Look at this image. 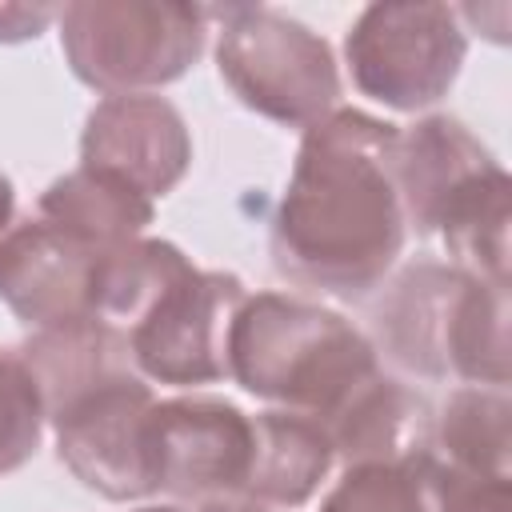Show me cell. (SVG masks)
<instances>
[{
	"label": "cell",
	"instance_id": "17",
	"mask_svg": "<svg viewBox=\"0 0 512 512\" xmlns=\"http://www.w3.org/2000/svg\"><path fill=\"white\" fill-rule=\"evenodd\" d=\"M508 196V172L492 164L464 180L436 220L452 264L492 288H508Z\"/></svg>",
	"mask_w": 512,
	"mask_h": 512
},
{
	"label": "cell",
	"instance_id": "7",
	"mask_svg": "<svg viewBox=\"0 0 512 512\" xmlns=\"http://www.w3.org/2000/svg\"><path fill=\"white\" fill-rule=\"evenodd\" d=\"M244 284L232 272L188 264L124 332L132 364L144 380L200 388L228 376V328L244 304Z\"/></svg>",
	"mask_w": 512,
	"mask_h": 512
},
{
	"label": "cell",
	"instance_id": "3",
	"mask_svg": "<svg viewBox=\"0 0 512 512\" xmlns=\"http://www.w3.org/2000/svg\"><path fill=\"white\" fill-rule=\"evenodd\" d=\"M372 348L404 376L508 384V288H492L456 264L416 260L372 304Z\"/></svg>",
	"mask_w": 512,
	"mask_h": 512
},
{
	"label": "cell",
	"instance_id": "22",
	"mask_svg": "<svg viewBox=\"0 0 512 512\" xmlns=\"http://www.w3.org/2000/svg\"><path fill=\"white\" fill-rule=\"evenodd\" d=\"M52 20H60L56 4H0V44L36 40Z\"/></svg>",
	"mask_w": 512,
	"mask_h": 512
},
{
	"label": "cell",
	"instance_id": "18",
	"mask_svg": "<svg viewBox=\"0 0 512 512\" xmlns=\"http://www.w3.org/2000/svg\"><path fill=\"white\" fill-rule=\"evenodd\" d=\"M512 404L504 388H456L444 408L432 416V440L428 452L460 472L476 476H512L508 452H512Z\"/></svg>",
	"mask_w": 512,
	"mask_h": 512
},
{
	"label": "cell",
	"instance_id": "23",
	"mask_svg": "<svg viewBox=\"0 0 512 512\" xmlns=\"http://www.w3.org/2000/svg\"><path fill=\"white\" fill-rule=\"evenodd\" d=\"M12 212H16V192H12V180L0 172V240L12 232Z\"/></svg>",
	"mask_w": 512,
	"mask_h": 512
},
{
	"label": "cell",
	"instance_id": "19",
	"mask_svg": "<svg viewBox=\"0 0 512 512\" xmlns=\"http://www.w3.org/2000/svg\"><path fill=\"white\" fill-rule=\"evenodd\" d=\"M320 512H440L436 460L424 448L400 460L348 464L320 500Z\"/></svg>",
	"mask_w": 512,
	"mask_h": 512
},
{
	"label": "cell",
	"instance_id": "2",
	"mask_svg": "<svg viewBox=\"0 0 512 512\" xmlns=\"http://www.w3.org/2000/svg\"><path fill=\"white\" fill-rule=\"evenodd\" d=\"M376 372L380 356L352 320L284 292L244 296L228 328V376L320 428Z\"/></svg>",
	"mask_w": 512,
	"mask_h": 512
},
{
	"label": "cell",
	"instance_id": "25",
	"mask_svg": "<svg viewBox=\"0 0 512 512\" xmlns=\"http://www.w3.org/2000/svg\"><path fill=\"white\" fill-rule=\"evenodd\" d=\"M136 512H184V508H172V504H148V508H136Z\"/></svg>",
	"mask_w": 512,
	"mask_h": 512
},
{
	"label": "cell",
	"instance_id": "5",
	"mask_svg": "<svg viewBox=\"0 0 512 512\" xmlns=\"http://www.w3.org/2000/svg\"><path fill=\"white\" fill-rule=\"evenodd\" d=\"M208 20H220V80L248 112L284 128H308L336 108L340 72L320 32L264 4L208 8Z\"/></svg>",
	"mask_w": 512,
	"mask_h": 512
},
{
	"label": "cell",
	"instance_id": "6",
	"mask_svg": "<svg viewBox=\"0 0 512 512\" xmlns=\"http://www.w3.org/2000/svg\"><path fill=\"white\" fill-rule=\"evenodd\" d=\"M464 56L460 8L448 4H368L344 36L352 84L396 112H420L448 96Z\"/></svg>",
	"mask_w": 512,
	"mask_h": 512
},
{
	"label": "cell",
	"instance_id": "24",
	"mask_svg": "<svg viewBox=\"0 0 512 512\" xmlns=\"http://www.w3.org/2000/svg\"><path fill=\"white\" fill-rule=\"evenodd\" d=\"M196 512H268V508L248 504V500H212V504H200Z\"/></svg>",
	"mask_w": 512,
	"mask_h": 512
},
{
	"label": "cell",
	"instance_id": "10",
	"mask_svg": "<svg viewBox=\"0 0 512 512\" xmlns=\"http://www.w3.org/2000/svg\"><path fill=\"white\" fill-rule=\"evenodd\" d=\"M192 164V136L172 100L140 96H104L80 136V168L104 172L156 200L168 196Z\"/></svg>",
	"mask_w": 512,
	"mask_h": 512
},
{
	"label": "cell",
	"instance_id": "4",
	"mask_svg": "<svg viewBox=\"0 0 512 512\" xmlns=\"http://www.w3.org/2000/svg\"><path fill=\"white\" fill-rule=\"evenodd\" d=\"M208 8L168 0H76L60 8L72 76L104 96H140L180 80L204 52Z\"/></svg>",
	"mask_w": 512,
	"mask_h": 512
},
{
	"label": "cell",
	"instance_id": "1",
	"mask_svg": "<svg viewBox=\"0 0 512 512\" xmlns=\"http://www.w3.org/2000/svg\"><path fill=\"white\" fill-rule=\"evenodd\" d=\"M396 124L332 108L308 124L272 216V264L300 288L360 300L408 240L396 188Z\"/></svg>",
	"mask_w": 512,
	"mask_h": 512
},
{
	"label": "cell",
	"instance_id": "9",
	"mask_svg": "<svg viewBox=\"0 0 512 512\" xmlns=\"http://www.w3.org/2000/svg\"><path fill=\"white\" fill-rule=\"evenodd\" d=\"M152 492L212 504L240 500L252 460V416L220 396H172L148 420Z\"/></svg>",
	"mask_w": 512,
	"mask_h": 512
},
{
	"label": "cell",
	"instance_id": "21",
	"mask_svg": "<svg viewBox=\"0 0 512 512\" xmlns=\"http://www.w3.org/2000/svg\"><path fill=\"white\" fill-rule=\"evenodd\" d=\"M436 500L440 512H512V476H476L436 460Z\"/></svg>",
	"mask_w": 512,
	"mask_h": 512
},
{
	"label": "cell",
	"instance_id": "12",
	"mask_svg": "<svg viewBox=\"0 0 512 512\" xmlns=\"http://www.w3.org/2000/svg\"><path fill=\"white\" fill-rule=\"evenodd\" d=\"M396 188L408 232L432 236L452 192L476 172L492 168L496 156L452 116H424L396 128Z\"/></svg>",
	"mask_w": 512,
	"mask_h": 512
},
{
	"label": "cell",
	"instance_id": "15",
	"mask_svg": "<svg viewBox=\"0 0 512 512\" xmlns=\"http://www.w3.org/2000/svg\"><path fill=\"white\" fill-rule=\"evenodd\" d=\"M16 352L28 364V372L36 376V388L44 400V420L64 400L80 396L84 388H92L108 376H120V372H136L128 336L100 316H84V320L60 324V328H40Z\"/></svg>",
	"mask_w": 512,
	"mask_h": 512
},
{
	"label": "cell",
	"instance_id": "13",
	"mask_svg": "<svg viewBox=\"0 0 512 512\" xmlns=\"http://www.w3.org/2000/svg\"><path fill=\"white\" fill-rule=\"evenodd\" d=\"M336 452L328 432L300 412L272 408L252 416V460L240 500L260 508H300L328 476Z\"/></svg>",
	"mask_w": 512,
	"mask_h": 512
},
{
	"label": "cell",
	"instance_id": "11",
	"mask_svg": "<svg viewBox=\"0 0 512 512\" xmlns=\"http://www.w3.org/2000/svg\"><path fill=\"white\" fill-rule=\"evenodd\" d=\"M100 256L40 216L12 224L0 240V300L36 332L96 316L92 280Z\"/></svg>",
	"mask_w": 512,
	"mask_h": 512
},
{
	"label": "cell",
	"instance_id": "16",
	"mask_svg": "<svg viewBox=\"0 0 512 512\" xmlns=\"http://www.w3.org/2000/svg\"><path fill=\"white\" fill-rule=\"evenodd\" d=\"M152 216L156 208L148 196L92 168H72L40 192V220L56 224L92 252H112L128 240H140Z\"/></svg>",
	"mask_w": 512,
	"mask_h": 512
},
{
	"label": "cell",
	"instance_id": "14",
	"mask_svg": "<svg viewBox=\"0 0 512 512\" xmlns=\"http://www.w3.org/2000/svg\"><path fill=\"white\" fill-rule=\"evenodd\" d=\"M336 460L368 464V460H400L424 452L432 440V412L428 404L384 368L324 424Z\"/></svg>",
	"mask_w": 512,
	"mask_h": 512
},
{
	"label": "cell",
	"instance_id": "8",
	"mask_svg": "<svg viewBox=\"0 0 512 512\" xmlns=\"http://www.w3.org/2000/svg\"><path fill=\"white\" fill-rule=\"evenodd\" d=\"M152 388L140 372L108 376L80 396L64 400L48 424L56 432L60 464L104 500H144L152 496V460H148V420Z\"/></svg>",
	"mask_w": 512,
	"mask_h": 512
},
{
	"label": "cell",
	"instance_id": "20",
	"mask_svg": "<svg viewBox=\"0 0 512 512\" xmlns=\"http://www.w3.org/2000/svg\"><path fill=\"white\" fill-rule=\"evenodd\" d=\"M44 400L20 352L0 348V476L20 472L44 436Z\"/></svg>",
	"mask_w": 512,
	"mask_h": 512
}]
</instances>
